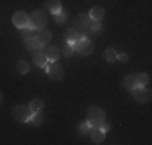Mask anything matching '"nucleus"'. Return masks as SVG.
Wrapping results in <instances>:
<instances>
[{"label":"nucleus","mask_w":152,"mask_h":145,"mask_svg":"<svg viewBox=\"0 0 152 145\" xmlns=\"http://www.w3.org/2000/svg\"><path fill=\"white\" fill-rule=\"evenodd\" d=\"M86 116H88V123L91 128H100L105 123V111L99 107H89Z\"/></svg>","instance_id":"1"},{"label":"nucleus","mask_w":152,"mask_h":145,"mask_svg":"<svg viewBox=\"0 0 152 145\" xmlns=\"http://www.w3.org/2000/svg\"><path fill=\"white\" fill-rule=\"evenodd\" d=\"M47 24V14L41 10H36L29 14V28L32 29H42Z\"/></svg>","instance_id":"2"},{"label":"nucleus","mask_w":152,"mask_h":145,"mask_svg":"<svg viewBox=\"0 0 152 145\" xmlns=\"http://www.w3.org/2000/svg\"><path fill=\"white\" fill-rule=\"evenodd\" d=\"M47 70V74H49L50 79H53V81H61L65 76V71H63V66L58 65L57 61H49L45 66Z\"/></svg>","instance_id":"3"},{"label":"nucleus","mask_w":152,"mask_h":145,"mask_svg":"<svg viewBox=\"0 0 152 145\" xmlns=\"http://www.w3.org/2000/svg\"><path fill=\"white\" fill-rule=\"evenodd\" d=\"M31 115H32V111L29 110V107H26V105H16V107L13 108V118L20 123H28L31 118Z\"/></svg>","instance_id":"4"},{"label":"nucleus","mask_w":152,"mask_h":145,"mask_svg":"<svg viewBox=\"0 0 152 145\" xmlns=\"http://www.w3.org/2000/svg\"><path fill=\"white\" fill-rule=\"evenodd\" d=\"M131 92H133L134 100L139 102V103H146V102H149V99H151V90H149V86L147 84L146 86H136Z\"/></svg>","instance_id":"5"},{"label":"nucleus","mask_w":152,"mask_h":145,"mask_svg":"<svg viewBox=\"0 0 152 145\" xmlns=\"http://www.w3.org/2000/svg\"><path fill=\"white\" fill-rule=\"evenodd\" d=\"M75 52H78L83 57H88L94 52V44L89 39H81L75 44Z\"/></svg>","instance_id":"6"},{"label":"nucleus","mask_w":152,"mask_h":145,"mask_svg":"<svg viewBox=\"0 0 152 145\" xmlns=\"http://www.w3.org/2000/svg\"><path fill=\"white\" fill-rule=\"evenodd\" d=\"M32 60H34V63H36V66H37V68H45L47 66L49 61H47V58L44 55V45L39 44V45L32 50Z\"/></svg>","instance_id":"7"},{"label":"nucleus","mask_w":152,"mask_h":145,"mask_svg":"<svg viewBox=\"0 0 152 145\" xmlns=\"http://www.w3.org/2000/svg\"><path fill=\"white\" fill-rule=\"evenodd\" d=\"M12 21H13V24H15L18 29H23V28L29 26V16H28L24 12H15L13 13Z\"/></svg>","instance_id":"8"},{"label":"nucleus","mask_w":152,"mask_h":145,"mask_svg":"<svg viewBox=\"0 0 152 145\" xmlns=\"http://www.w3.org/2000/svg\"><path fill=\"white\" fill-rule=\"evenodd\" d=\"M91 18H89L88 13H79L76 14V16L73 18V28L76 29H86L89 28V24H91Z\"/></svg>","instance_id":"9"},{"label":"nucleus","mask_w":152,"mask_h":145,"mask_svg":"<svg viewBox=\"0 0 152 145\" xmlns=\"http://www.w3.org/2000/svg\"><path fill=\"white\" fill-rule=\"evenodd\" d=\"M44 55L47 58V61H57L60 58V49L57 45L47 44V45H44Z\"/></svg>","instance_id":"10"},{"label":"nucleus","mask_w":152,"mask_h":145,"mask_svg":"<svg viewBox=\"0 0 152 145\" xmlns=\"http://www.w3.org/2000/svg\"><path fill=\"white\" fill-rule=\"evenodd\" d=\"M63 37H65V41H66L68 44H76L78 41H81V39H84V37L81 36V32H79L76 28H68L66 31H65Z\"/></svg>","instance_id":"11"},{"label":"nucleus","mask_w":152,"mask_h":145,"mask_svg":"<svg viewBox=\"0 0 152 145\" xmlns=\"http://www.w3.org/2000/svg\"><path fill=\"white\" fill-rule=\"evenodd\" d=\"M36 41H37L41 45H47L50 41H52V32L47 31V29H37V32H36Z\"/></svg>","instance_id":"12"},{"label":"nucleus","mask_w":152,"mask_h":145,"mask_svg":"<svg viewBox=\"0 0 152 145\" xmlns=\"http://www.w3.org/2000/svg\"><path fill=\"white\" fill-rule=\"evenodd\" d=\"M88 136L91 137V140L94 144H102L104 139H105V132L100 130V128H91L88 132Z\"/></svg>","instance_id":"13"},{"label":"nucleus","mask_w":152,"mask_h":145,"mask_svg":"<svg viewBox=\"0 0 152 145\" xmlns=\"http://www.w3.org/2000/svg\"><path fill=\"white\" fill-rule=\"evenodd\" d=\"M88 14H89V18H91L92 21H100L104 18V14H105V10H104L102 7H92Z\"/></svg>","instance_id":"14"},{"label":"nucleus","mask_w":152,"mask_h":145,"mask_svg":"<svg viewBox=\"0 0 152 145\" xmlns=\"http://www.w3.org/2000/svg\"><path fill=\"white\" fill-rule=\"evenodd\" d=\"M45 10L49 13L55 14V13L61 12V3L58 2V0H49V2L45 3Z\"/></svg>","instance_id":"15"},{"label":"nucleus","mask_w":152,"mask_h":145,"mask_svg":"<svg viewBox=\"0 0 152 145\" xmlns=\"http://www.w3.org/2000/svg\"><path fill=\"white\" fill-rule=\"evenodd\" d=\"M136 78H134V74H128V76H125L123 78V87H125L126 90H133L136 87Z\"/></svg>","instance_id":"16"},{"label":"nucleus","mask_w":152,"mask_h":145,"mask_svg":"<svg viewBox=\"0 0 152 145\" xmlns=\"http://www.w3.org/2000/svg\"><path fill=\"white\" fill-rule=\"evenodd\" d=\"M29 110L32 111V113H37V111H42V108H44V100H41V99H34V100H31L29 102Z\"/></svg>","instance_id":"17"},{"label":"nucleus","mask_w":152,"mask_h":145,"mask_svg":"<svg viewBox=\"0 0 152 145\" xmlns=\"http://www.w3.org/2000/svg\"><path fill=\"white\" fill-rule=\"evenodd\" d=\"M117 55H118V52L115 49H112V47L105 49V52H104V58H105V61H108V63L117 61Z\"/></svg>","instance_id":"18"},{"label":"nucleus","mask_w":152,"mask_h":145,"mask_svg":"<svg viewBox=\"0 0 152 145\" xmlns=\"http://www.w3.org/2000/svg\"><path fill=\"white\" fill-rule=\"evenodd\" d=\"M36 31L37 29H32L29 26L20 29V34H21V39H29V37H36Z\"/></svg>","instance_id":"19"},{"label":"nucleus","mask_w":152,"mask_h":145,"mask_svg":"<svg viewBox=\"0 0 152 145\" xmlns=\"http://www.w3.org/2000/svg\"><path fill=\"white\" fill-rule=\"evenodd\" d=\"M134 78H136V84L137 86L149 84V74H147V72H139V74H134Z\"/></svg>","instance_id":"20"},{"label":"nucleus","mask_w":152,"mask_h":145,"mask_svg":"<svg viewBox=\"0 0 152 145\" xmlns=\"http://www.w3.org/2000/svg\"><path fill=\"white\" fill-rule=\"evenodd\" d=\"M29 123L34 126H41L42 123H44V116H42L41 111H37V113H32L31 118H29Z\"/></svg>","instance_id":"21"},{"label":"nucleus","mask_w":152,"mask_h":145,"mask_svg":"<svg viewBox=\"0 0 152 145\" xmlns=\"http://www.w3.org/2000/svg\"><path fill=\"white\" fill-rule=\"evenodd\" d=\"M16 70L20 74H26L28 71H29V65H28V61L26 60H20L16 63Z\"/></svg>","instance_id":"22"},{"label":"nucleus","mask_w":152,"mask_h":145,"mask_svg":"<svg viewBox=\"0 0 152 145\" xmlns=\"http://www.w3.org/2000/svg\"><path fill=\"white\" fill-rule=\"evenodd\" d=\"M23 44H24V47H26V49H29V50H34L36 47L39 45V42L36 41V37H29V39H23Z\"/></svg>","instance_id":"23"},{"label":"nucleus","mask_w":152,"mask_h":145,"mask_svg":"<svg viewBox=\"0 0 152 145\" xmlns=\"http://www.w3.org/2000/svg\"><path fill=\"white\" fill-rule=\"evenodd\" d=\"M53 20H55L57 24H63L66 21V12H58L53 14Z\"/></svg>","instance_id":"24"},{"label":"nucleus","mask_w":152,"mask_h":145,"mask_svg":"<svg viewBox=\"0 0 152 145\" xmlns=\"http://www.w3.org/2000/svg\"><path fill=\"white\" fill-rule=\"evenodd\" d=\"M89 129H91V126H89L88 119H86V121H83L81 124H79V129H78V132H79V134H83V136H88Z\"/></svg>","instance_id":"25"},{"label":"nucleus","mask_w":152,"mask_h":145,"mask_svg":"<svg viewBox=\"0 0 152 145\" xmlns=\"http://www.w3.org/2000/svg\"><path fill=\"white\" fill-rule=\"evenodd\" d=\"M75 53V44H68L66 42V45L63 47V55L65 57H71Z\"/></svg>","instance_id":"26"},{"label":"nucleus","mask_w":152,"mask_h":145,"mask_svg":"<svg viewBox=\"0 0 152 145\" xmlns=\"http://www.w3.org/2000/svg\"><path fill=\"white\" fill-rule=\"evenodd\" d=\"M117 60L121 61V63H126V61H128V55H126V53H118V55H117Z\"/></svg>","instance_id":"27"},{"label":"nucleus","mask_w":152,"mask_h":145,"mask_svg":"<svg viewBox=\"0 0 152 145\" xmlns=\"http://www.w3.org/2000/svg\"><path fill=\"white\" fill-rule=\"evenodd\" d=\"M108 129H110V124H108V123H104V124L100 126V130H104V132H107Z\"/></svg>","instance_id":"28"},{"label":"nucleus","mask_w":152,"mask_h":145,"mask_svg":"<svg viewBox=\"0 0 152 145\" xmlns=\"http://www.w3.org/2000/svg\"><path fill=\"white\" fill-rule=\"evenodd\" d=\"M2 100H3V95H2V92H0V103H2Z\"/></svg>","instance_id":"29"}]
</instances>
